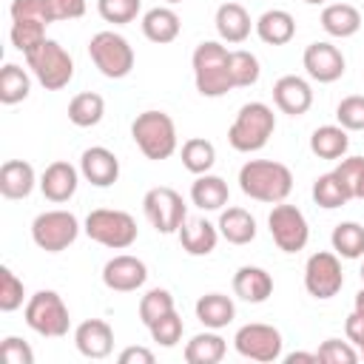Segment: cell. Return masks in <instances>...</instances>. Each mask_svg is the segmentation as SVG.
<instances>
[{
    "label": "cell",
    "mask_w": 364,
    "mask_h": 364,
    "mask_svg": "<svg viewBox=\"0 0 364 364\" xmlns=\"http://www.w3.org/2000/svg\"><path fill=\"white\" fill-rule=\"evenodd\" d=\"M239 188L245 196L267 205H279L293 191V173L287 165L273 159H250L239 168Z\"/></svg>",
    "instance_id": "1"
},
{
    "label": "cell",
    "mask_w": 364,
    "mask_h": 364,
    "mask_svg": "<svg viewBox=\"0 0 364 364\" xmlns=\"http://www.w3.org/2000/svg\"><path fill=\"white\" fill-rule=\"evenodd\" d=\"M191 68H193V82L196 91L202 97H225L228 91H233V77H230V51L216 43V40H202L193 48L191 57Z\"/></svg>",
    "instance_id": "2"
},
{
    "label": "cell",
    "mask_w": 364,
    "mask_h": 364,
    "mask_svg": "<svg viewBox=\"0 0 364 364\" xmlns=\"http://www.w3.org/2000/svg\"><path fill=\"white\" fill-rule=\"evenodd\" d=\"M276 131V114L264 102H245L228 128V142L239 154H253L267 145V139Z\"/></svg>",
    "instance_id": "3"
},
{
    "label": "cell",
    "mask_w": 364,
    "mask_h": 364,
    "mask_svg": "<svg viewBox=\"0 0 364 364\" xmlns=\"http://www.w3.org/2000/svg\"><path fill=\"white\" fill-rule=\"evenodd\" d=\"M131 136L136 142V148L142 151L145 159L162 162L168 156H173L179 139H176V125L165 111H142L136 114V119L131 122Z\"/></svg>",
    "instance_id": "4"
},
{
    "label": "cell",
    "mask_w": 364,
    "mask_h": 364,
    "mask_svg": "<svg viewBox=\"0 0 364 364\" xmlns=\"http://www.w3.org/2000/svg\"><path fill=\"white\" fill-rule=\"evenodd\" d=\"M23 57H26V65L31 68V74L37 77V82L46 91H60L74 80V60L57 40L46 37L40 46H34Z\"/></svg>",
    "instance_id": "5"
},
{
    "label": "cell",
    "mask_w": 364,
    "mask_h": 364,
    "mask_svg": "<svg viewBox=\"0 0 364 364\" xmlns=\"http://www.w3.org/2000/svg\"><path fill=\"white\" fill-rule=\"evenodd\" d=\"M85 236L102 247H111V250H125L136 242V219L125 210H117V208H97L85 216V225H82Z\"/></svg>",
    "instance_id": "6"
},
{
    "label": "cell",
    "mask_w": 364,
    "mask_h": 364,
    "mask_svg": "<svg viewBox=\"0 0 364 364\" xmlns=\"http://www.w3.org/2000/svg\"><path fill=\"white\" fill-rule=\"evenodd\" d=\"M23 316H26V324L46 338H63L71 327L68 307L57 290H37L26 301Z\"/></svg>",
    "instance_id": "7"
},
{
    "label": "cell",
    "mask_w": 364,
    "mask_h": 364,
    "mask_svg": "<svg viewBox=\"0 0 364 364\" xmlns=\"http://www.w3.org/2000/svg\"><path fill=\"white\" fill-rule=\"evenodd\" d=\"M88 57L108 80H122L134 68V48L131 43L117 31H97L88 40Z\"/></svg>",
    "instance_id": "8"
},
{
    "label": "cell",
    "mask_w": 364,
    "mask_h": 364,
    "mask_svg": "<svg viewBox=\"0 0 364 364\" xmlns=\"http://www.w3.org/2000/svg\"><path fill=\"white\" fill-rule=\"evenodd\" d=\"M80 236V222L71 210H43L31 222V239L46 253H60L71 247Z\"/></svg>",
    "instance_id": "9"
},
{
    "label": "cell",
    "mask_w": 364,
    "mask_h": 364,
    "mask_svg": "<svg viewBox=\"0 0 364 364\" xmlns=\"http://www.w3.org/2000/svg\"><path fill=\"white\" fill-rule=\"evenodd\" d=\"M142 210L148 216V222L156 228V233H179L182 222L188 219V208L182 193H176L168 185L151 188L142 196Z\"/></svg>",
    "instance_id": "10"
},
{
    "label": "cell",
    "mask_w": 364,
    "mask_h": 364,
    "mask_svg": "<svg viewBox=\"0 0 364 364\" xmlns=\"http://www.w3.org/2000/svg\"><path fill=\"white\" fill-rule=\"evenodd\" d=\"M267 228L282 253H299V250H304V245L310 239V225H307L304 213L287 202L273 205V210L267 216Z\"/></svg>",
    "instance_id": "11"
},
{
    "label": "cell",
    "mask_w": 364,
    "mask_h": 364,
    "mask_svg": "<svg viewBox=\"0 0 364 364\" xmlns=\"http://www.w3.org/2000/svg\"><path fill=\"white\" fill-rule=\"evenodd\" d=\"M282 333L273 327V324H262V321H250V324H242L233 336V347L242 358H250V361H262V364H270L276 358H282Z\"/></svg>",
    "instance_id": "12"
},
{
    "label": "cell",
    "mask_w": 364,
    "mask_h": 364,
    "mask_svg": "<svg viewBox=\"0 0 364 364\" xmlns=\"http://www.w3.org/2000/svg\"><path fill=\"white\" fill-rule=\"evenodd\" d=\"M304 287L313 299H321V301L333 299L344 287V273H341L338 253H330V250L313 253L304 264Z\"/></svg>",
    "instance_id": "13"
},
{
    "label": "cell",
    "mask_w": 364,
    "mask_h": 364,
    "mask_svg": "<svg viewBox=\"0 0 364 364\" xmlns=\"http://www.w3.org/2000/svg\"><path fill=\"white\" fill-rule=\"evenodd\" d=\"M301 63H304L307 77L316 80V82H336V80H341L344 77V65H347L344 54L333 43H327V40L310 43L304 48V54H301Z\"/></svg>",
    "instance_id": "14"
},
{
    "label": "cell",
    "mask_w": 364,
    "mask_h": 364,
    "mask_svg": "<svg viewBox=\"0 0 364 364\" xmlns=\"http://www.w3.org/2000/svg\"><path fill=\"white\" fill-rule=\"evenodd\" d=\"M145 282H148V267L142 259H136L131 253H119V256L108 259L102 267V284L108 290L131 293V290H139Z\"/></svg>",
    "instance_id": "15"
},
{
    "label": "cell",
    "mask_w": 364,
    "mask_h": 364,
    "mask_svg": "<svg viewBox=\"0 0 364 364\" xmlns=\"http://www.w3.org/2000/svg\"><path fill=\"white\" fill-rule=\"evenodd\" d=\"M273 102L282 114H290V117H301L310 111L313 105V88L304 77H296V74H284L273 82Z\"/></svg>",
    "instance_id": "16"
},
{
    "label": "cell",
    "mask_w": 364,
    "mask_h": 364,
    "mask_svg": "<svg viewBox=\"0 0 364 364\" xmlns=\"http://www.w3.org/2000/svg\"><path fill=\"white\" fill-rule=\"evenodd\" d=\"M80 173L94 188H111L119 179V159L102 145H91L80 156Z\"/></svg>",
    "instance_id": "17"
},
{
    "label": "cell",
    "mask_w": 364,
    "mask_h": 364,
    "mask_svg": "<svg viewBox=\"0 0 364 364\" xmlns=\"http://www.w3.org/2000/svg\"><path fill=\"white\" fill-rule=\"evenodd\" d=\"M80 171L65 162V159H57L51 165H46L43 176H40V191L48 202H68L74 193H77V185H80Z\"/></svg>",
    "instance_id": "18"
},
{
    "label": "cell",
    "mask_w": 364,
    "mask_h": 364,
    "mask_svg": "<svg viewBox=\"0 0 364 364\" xmlns=\"http://www.w3.org/2000/svg\"><path fill=\"white\" fill-rule=\"evenodd\" d=\"M74 344L85 358H108L114 350V330L102 318H85L74 330Z\"/></svg>",
    "instance_id": "19"
},
{
    "label": "cell",
    "mask_w": 364,
    "mask_h": 364,
    "mask_svg": "<svg viewBox=\"0 0 364 364\" xmlns=\"http://www.w3.org/2000/svg\"><path fill=\"white\" fill-rule=\"evenodd\" d=\"M233 293L242 299V301H250V304H262L270 299L273 293V279L264 267H256V264H242L236 273H233Z\"/></svg>",
    "instance_id": "20"
},
{
    "label": "cell",
    "mask_w": 364,
    "mask_h": 364,
    "mask_svg": "<svg viewBox=\"0 0 364 364\" xmlns=\"http://www.w3.org/2000/svg\"><path fill=\"white\" fill-rule=\"evenodd\" d=\"M37 182V173L31 168V162L26 159H6L0 165V193L6 199H26L31 191H34Z\"/></svg>",
    "instance_id": "21"
},
{
    "label": "cell",
    "mask_w": 364,
    "mask_h": 364,
    "mask_svg": "<svg viewBox=\"0 0 364 364\" xmlns=\"http://www.w3.org/2000/svg\"><path fill=\"white\" fill-rule=\"evenodd\" d=\"M213 23H216L219 37H222L225 43H233V46H236V43H245V40L250 37V28L256 26L242 3H222V6L216 9Z\"/></svg>",
    "instance_id": "22"
},
{
    "label": "cell",
    "mask_w": 364,
    "mask_h": 364,
    "mask_svg": "<svg viewBox=\"0 0 364 364\" xmlns=\"http://www.w3.org/2000/svg\"><path fill=\"white\" fill-rule=\"evenodd\" d=\"M219 242V228L208 219H185L179 228V245L188 256H208Z\"/></svg>",
    "instance_id": "23"
},
{
    "label": "cell",
    "mask_w": 364,
    "mask_h": 364,
    "mask_svg": "<svg viewBox=\"0 0 364 364\" xmlns=\"http://www.w3.org/2000/svg\"><path fill=\"white\" fill-rule=\"evenodd\" d=\"M179 31H182V20L171 6H156L142 14V34L156 46L173 43L179 37Z\"/></svg>",
    "instance_id": "24"
},
{
    "label": "cell",
    "mask_w": 364,
    "mask_h": 364,
    "mask_svg": "<svg viewBox=\"0 0 364 364\" xmlns=\"http://www.w3.org/2000/svg\"><path fill=\"white\" fill-rule=\"evenodd\" d=\"M256 34L262 43L267 46H287L296 37V20L290 11L284 9H267L259 20H256Z\"/></svg>",
    "instance_id": "25"
},
{
    "label": "cell",
    "mask_w": 364,
    "mask_h": 364,
    "mask_svg": "<svg viewBox=\"0 0 364 364\" xmlns=\"http://www.w3.org/2000/svg\"><path fill=\"white\" fill-rule=\"evenodd\" d=\"M228 182L216 173H199L191 185V202L199 210H222L228 205Z\"/></svg>",
    "instance_id": "26"
},
{
    "label": "cell",
    "mask_w": 364,
    "mask_h": 364,
    "mask_svg": "<svg viewBox=\"0 0 364 364\" xmlns=\"http://www.w3.org/2000/svg\"><path fill=\"white\" fill-rule=\"evenodd\" d=\"M196 318L208 330H222L236 318V304L225 293H205L196 301Z\"/></svg>",
    "instance_id": "27"
},
{
    "label": "cell",
    "mask_w": 364,
    "mask_h": 364,
    "mask_svg": "<svg viewBox=\"0 0 364 364\" xmlns=\"http://www.w3.org/2000/svg\"><path fill=\"white\" fill-rule=\"evenodd\" d=\"M321 28L338 40L353 37L361 28V11L350 3H330L321 9Z\"/></svg>",
    "instance_id": "28"
},
{
    "label": "cell",
    "mask_w": 364,
    "mask_h": 364,
    "mask_svg": "<svg viewBox=\"0 0 364 364\" xmlns=\"http://www.w3.org/2000/svg\"><path fill=\"white\" fill-rule=\"evenodd\" d=\"M219 236L230 245H250L256 239V219L245 208H225L219 213Z\"/></svg>",
    "instance_id": "29"
},
{
    "label": "cell",
    "mask_w": 364,
    "mask_h": 364,
    "mask_svg": "<svg viewBox=\"0 0 364 364\" xmlns=\"http://www.w3.org/2000/svg\"><path fill=\"white\" fill-rule=\"evenodd\" d=\"M225 338L216 330H205L196 333L188 344H185V361L188 364H219L225 358Z\"/></svg>",
    "instance_id": "30"
},
{
    "label": "cell",
    "mask_w": 364,
    "mask_h": 364,
    "mask_svg": "<svg viewBox=\"0 0 364 364\" xmlns=\"http://www.w3.org/2000/svg\"><path fill=\"white\" fill-rule=\"evenodd\" d=\"M350 148V136L347 128L341 125H321L310 134V151L318 159H341Z\"/></svg>",
    "instance_id": "31"
},
{
    "label": "cell",
    "mask_w": 364,
    "mask_h": 364,
    "mask_svg": "<svg viewBox=\"0 0 364 364\" xmlns=\"http://www.w3.org/2000/svg\"><path fill=\"white\" fill-rule=\"evenodd\" d=\"M102 114H105V100L97 91H82V94L71 97V102H68V119L77 128L97 125L102 119Z\"/></svg>",
    "instance_id": "32"
},
{
    "label": "cell",
    "mask_w": 364,
    "mask_h": 364,
    "mask_svg": "<svg viewBox=\"0 0 364 364\" xmlns=\"http://www.w3.org/2000/svg\"><path fill=\"white\" fill-rule=\"evenodd\" d=\"M353 196H350V191H347V185H344V179L336 173V171H330V173H321L316 182H313V202L318 205V208H327V210H333V208H341V205H347Z\"/></svg>",
    "instance_id": "33"
},
{
    "label": "cell",
    "mask_w": 364,
    "mask_h": 364,
    "mask_svg": "<svg viewBox=\"0 0 364 364\" xmlns=\"http://www.w3.org/2000/svg\"><path fill=\"white\" fill-rule=\"evenodd\" d=\"M330 245L341 259H361L364 256V225L338 222L330 233Z\"/></svg>",
    "instance_id": "34"
},
{
    "label": "cell",
    "mask_w": 364,
    "mask_h": 364,
    "mask_svg": "<svg viewBox=\"0 0 364 364\" xmlns=\"http://www.w3.org/2000/svg\"><path fill=\"white\" fill-rule=\"evenodd\" d=\"M28 91H31V80H28L26 68H20L17 63H6L0 68V102L17 105L28 97Z\"/></svg>",
    "instance_id": "35"
},
{
    "label": "cell",
    "mask_w": 364,
    "mask_h": 364,
    "mask_svg": "<svg viewBox=\"0 0 364 364\" xmlns=\"http://www.w3.org/2000/svg\"><path fill=\"white\" fill-rule=\"evenodd\" d=\"M213 162H216V148H213L210 139H205V136H191V139L182 142V165H185L191 173H196V176H199V173H210Z\"/></svg>",
    "instance_id": "36"
},
{
    "label": "cell",
    "mask_w": 364,
    "mask_h": 364,
    "mask_svg": "<svg viewBox=\"0 0 364 364\" xmlns=\"http://www.w3.org/2000/svg\"><path fill=\"white\" fill-rule=\"evenodd\" d=\"M230 77H233V85L236 88H250L259 82L262 77V68H259V57L245 51V48H236L230 51Z\"/></svg>",
    "instance_id": "37"
},
{
    "label": "cell",
    "mask_w": 364,
    "mask_h": 364,
    "mask_svg": "<svg viewBox=\"0 0 364 364\" xmlns=\"http://www.w3.org/2000/svg\"><path fill=\"white\" fill-rule=\"evenodd\" d=\"M171 310H176V307H173L171 290H165V287H154V290H148V293L139 299V321H142L145 327H151L156 318H162V316L171 313Z\"/></svg>",
    "instance_id": "38"
},
{
    "label": "cell",
    "mask_w": 364,
    "mask_h": 364,
    "mask_svg": "<svg viewBox=\"0 0 364 364\" xmlns=\"http://www.w3.org/2000/svg\"><path fill=\"white\" fill-rule=\"evenodd\" d=\"M11 46L23 54H28L34 46H40L46 40V23L40 20H11Z\"/></svg>",
    "instance_id": "39"
},
{
    "label": "cell",
    "mask_w": 364,
    "mask_h": 364,
    "mask_svg": "<svg viewBox=\"0 0 364 364\" xmlns=\"http://www.w3.org/2000/svg\"><path fill=\"white\" fill-rule=\"evenodd\" d=\"M139 6H142V0H97L100 17L105 23H114V26L134 23L139 14Z\"/></svg>",
    "instance_id": "40"
},
{
    "label": "cell",
    "mask_w": 364,
    "mask_h": 364,
    "mask_svg": "<svg viewBox=\"0 0 364 364\" xmlns=\"http://www.w3.org/2000/svg\"><path fill=\"white\" fill-rule=\"evenodd\" d=\"M148 333H151V338H154L156 344H162V347H176L179 338H182V333H185V324H182L179 313L171 310V313H165L162 318H156V321L148 327Z\"/></svg>",
    "instance_id": "41"
},
{
    "label": "cell",
    "mask_w": 364,
    "mask_h": 364,
    "mask_svg": "<svg viewBox=\"0 0 364 364\" xmlns=\"http://www.w3.org/2000/svg\"><path fill=\"white\" fill-rule=\"evenodd\" d=\"M23 282L17 279V273L11 267H0V310L3 313H14L17 307H23Z\"/></svg>",
    "instance_id": "42"
},
{
    "label": "cell",
    "mask_w": 364,
    "mask_h": 364,
    "mask_svg": "<svg viewBox=\"0 0 364 364\" xmlns=\"http://www.w3.org/2000/svg\"><path fill=\"white\" fill-rule=\"evenodd\" d=\"M336 119L347 131H364V94H350L336 105Z\"/></svg>",
    "instance_id": "43"
},
{
    "label": "cell",
    "mask_w": 364,
    "mask_h": 364,
    "mask_svg": "<svg viewBox=\"0 0 364 364\" xmlns=\"http://www.w3.org/2000/svg\"><path fill=\"white\" fill-rule=\"evenodd\" d=\"M318 353V361L321 364H355L361 355L355 350V344L350 341H341V338H327L321 341V347L316 350Z\"/></svg>",
    "instance_id": "44"
},
{
    "label": "cell",
    "mask_w": 364,
    "mask_h": 364,
    "mask_svg": "<svg viewBox=\"0 0 364 364\" xmlns=\"http://www.w3.org/2000/svg\"><path fill=\"white\" fill-rule=\"evenodd\" d=\"M336 173L344 179L353 199H364V156H347L338 162Z\"/></svg>",
    "instance_id": "45"
},
{
    "label": "cell",
    "mask_w": 364,
    "mask_h": 364,
    "mask_svg": "<svg viewBox=\"0 0 364 364\" xmlns=\"http://www.w3.org/2000/svg\"><path fill=\"white\" fill-rule=\"evenodd\" d=\"M11 20H40V23H54L48 11V0H11L9 6Z\"/></svg>",
    "instance_id": "46"
},
{
    "label": "cell",
    "mask_w": 364,
    "mask_h": 364,
    "mask_svg": "<svg viewBox=\"0 0 364 364\" xmlns=\"http://www.w3.org/2000/svg\"><path fill=\"white\" fill-rule=\"evenodd\" d=\"M0 355H3L6 364H34L31 347H28L23 338H17V336H6V338H3Z\"/></svg>",
    "instance_id": "47"
},
{
    "label": "cell",
    "mask_w": 364,
    "mask_h": 364,
    "mask_svg": "<svg viewBox=\"0 0 364 364\" xmlns=\"http://www.w3.org/2000/svg\"><path fill=\"white\" fill-rule=\"evenodd\" d=\"M51 20H77L85 14V0H48Z\"/></svg>",
    "instance_id": "48"
},
{
    "label": "cell",
    "mask_w": 364,
    "mask_h": 364,
    "mask_svg": "<svg viewBox=\"0 0 364 364\" xmlns=\"http://www.w3.org/2000/svg\"><path fill=\"white\" fill-rule=\"evenodd\" d=\"M344 333H347V341H350V344L361 347V344H364V316L353 310V313L347 316V321H344Z\"/></svg>",
    "instance_id": "49"
},
{
    "label": "cell",
    "mask_w": 364,
    "mask_h": 364,
    "mask_svg": "<svg viewBox=\"0 0 364 364\" xmlns=\"http://www.w3.org/2000/svg\"><path fill=\"white\" fill-rule=\"evenodd\" d=\"M119 364H154V353L148 347H125L119 353Z\"/></svg>",
    "instance_id": "50"
},
{
    "label": "cell",
    "mask_w": 364,
    "mask_h": 364,
    "mask_svg": "<svg viewBox=\"0 0 364 364\" xmlns=\"http://www.w3.org/2000/svg\"><path fill=\"white\" fill-rule=\"evenodd\" d=\"M287 364H296V361H307V364H318V353H290L284 355Z\"/></svg>",
    "instance_id": "51"
},
{
    "label": "cell",
    "mask_w": 364,
    "mask_h": 364,
    "mask_svg": "<svg viewBox=\"0 0 364 364\" xmlns=\"http://www.w3.org/2000/svg\"><path fill=\"white\" fill-rule=\"evenodd\" d=\"M353 310H355V313H361V316H364V287H361V290H358V293H355V304H353Z\"/></svg>",
    "instance_id": "52"
},
{
    "label": "cell",
    "mask_w": 364,
    "mask_h": 364,
    "mask_svg": "<svg viewBox=\"0 0 364 364\" xmlns=\"http://www.w3.org/2000/svg\"><path fill=\"white\" fill-rule=\"evenodd\" d=\"M307 6H318V3H324V0H304Z\"/></svg>",
    "instance_id": "53"
},
{
    "label": "cell",
    "mask_w": 364,
    "mask_h": 364,
    "mask_svg": "<svg viewBox=\"0 0 364 364\" xmlns=\"http://www.w3.org/2000/svg\"><path fill=\"white\" fill-rule=\"evenodd\" d=\"M358 355H361V358H364V344H361V347H358Z\"/></svg>",
    "instance_id": "54"
},
{
    "label": "cell",
    "mask_w": 364,
    "mask_h": 364,
    "mask_svg": "<svg viewBox=\"0 0 364 364\" xmlns=\"http://www.w3.org/2000/svg\"><path fill=\"white\" fill-rule=\"evenodd\" d=\"M165 3H168V6H173V3H182V0H165Z\"/></svg>",
    "instance_id": "55"
},
{
    "label": "cell",
    "mask_w": 364,
    "mask_h": 364,
    "mask_svg": "<svg viewBox=\"0 0 364 364\" xmlns=\"http://www.w3.org/2000/svg\"><path fill=\"white\" fill-rule=\"evenodd\" d=\"M361 284H364V264H361Z\"/></svg>",
    "instance_id": "56"
}]
</instances>
